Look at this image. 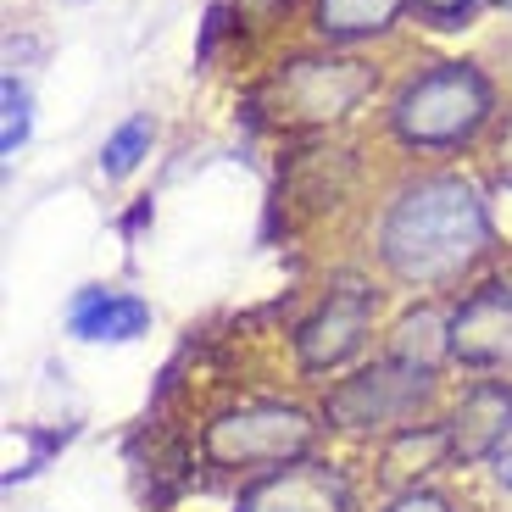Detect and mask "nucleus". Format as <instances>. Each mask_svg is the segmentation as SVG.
I'll return each mask as SVG.
<instances>
[{
	"mask_svg": "<svg viewBox=\"0 0 512 512\" xmlns=\"http://www.w3.org/2000/svg\"><path fill=\"white\" fill-rule=\"evenodd\" d=\"M384 357L423 368V373H440L451 362V312L440 301H423V307L401 312L390 340H384Z\"/></svg>",
	"mask_w": 512,
	"mask_h": 512,
	"instance_id": "nucleus-12",
	"label": "nucleus"
},
{
	"mask_svg": "<svg viewBox=\"0 0 512 512\" xmlns=\"http://www.w3.org/2000/svg\"><path fill=\"white\" fill-rule=\"evenodd\" d=\"M412 12V0H312V34L323 45H362V39H384Z\"/></svg>",
	"mask_w": 512,
	"mask_h": 512,
	"instance_id": "nucleus-11",
	"label": "nucleus"
},
{
	"mask_svg": "<svg viewBox=\"0 0 512 512\" xmlns=\"http://www.w3.org/2000/svg\"><path fill=\"white\" fill-rule=\"evenodd\" d=\"M451 362L474 373L512 368V284H479L451 307Z\"/></svg>",
	"mask_w": 512,
	"mask_h": 512,
	"instance_id": "nucleus-9",
	"label": "nucleus"
},
{
	"mask_svg": "<svg viewBox=\"0 0 512 512\" xmlns=\"http://www.w3.org/2000/svg\"><path fill=\"white\" fill-rule=\"evenodd\" d=\"M323 435L318 407L301 401H234L201 423V462L212 474H240L256 479L268 468L312 457Z\"/></svg>",
	"mask_w": 512,
	"mask_h": 512,
	"instance_id": "nucleus-3",
	"label": "nucleus"
},
{
	"mask_svg": "<svg viewBox=\"0 0 512 512\" xmlns=\"http://www.w3.org/2000/svg\"><path fill=\"white\" fill-rule=\"evenodd\" d=\"M496 6H501V12H512V0H496Z\"/></svg>",
	"mask_w": 512,
	"mask_h": 512,
	"instance_id": "nucleus-21",
	"label": "nucleus"
},
{
	"mask_svg": "<svg viewBox=\"0 0 512 512\" xmlns=\"http://www.w3.org/2000/svg\"><path fill=\"white\" fill-rule=\"evenodd\" d=\"M67 440H73V423H67V429H28V446H34V451H28L12 474H6V485H23V479H34L39 468H45V462H51L56 451L67 446Z\"/></svg>",
	"mask_w": 512,
	"mask_h": 512,
	"instance_id": "nucleus-15",
	"label": "nucleus"
},
{
	"mask_svg": "<svg viewBox=\"0 0 512 512\" xmlns=\"http://www.w3.org/2000/svg\"><path fill=\"white\" fill-rule=\"evenodd\" d=\"M151 329V301L134 290H106V284H84L67 307V334L84 346H128Z\"/></svg>",
	"mask_w": 512,
	"mask_h": 512,
	"instance_id": "nucleus-10",
	"label": "nucleus"
},
{
	"mask_svg": "<svg viewBox=\"0 0 512 512\" xmlns=\"http://www.w3.org/2000/svg\"><path fill=\"white\" fill-rule=\"evenodd\" d=\"M446 440H451V468H474L490 462L512 440V379L485 373L451 401L446 412Z\"/></svg>",
	"mask_w": 512,
	"mask_h": 512,
	"instance_id": "nucleus-8",
	"label": "nucleus"
},
{
	"mask_svg": "<svg viewBox=\"0 0 512 512\" xmlns=\"http://www.w3.org/2000/svg\"><path fill=\"white\" fill-rule=\"evenodd\" d=\"M479 0H412V12L423 17L429 28H462L468 17H474Z\"/></svg>",
	"mask_w": 512,
	"mask_h": 512,
	"instance_id": "nucleus-17",
	"label": "nucleus"
},
{
	"mask_svg": "<svg viewBox=\"0 0 512 512\" xmlns=\"http://www.w3.org/2000/svg\"><path fill=\"white\" fill-rule=\"evenodd\" d=\"M151 145H156V117L151 112H134V117H123V123L106 134V145H101V173L106 179H128V173H140V162L151 156Z\"/></svg>",
	"mask_w": 512,
	"mask_h": 512,
	"instance_id": "nucleus-13",
	"label": "nucleus"
},
{
	"mask_svg": "<svg viewBox=\"0 0 512 512\" xmlns=\"http://www.w3.org/2000/svg\"><path fill=\"white\" fill-rule=\"evenodd\" d=\"M440 401V373L407 368L396 357H373L368 368L334 379L318 401L323 429L334 435H362V440H390L412 423H429Z\"/></svg>",
	"mask_w": 512,
	"mask_h": 512,
	"instance_id": "nucleus-4",
	"label": "nucleus"
},
{
	"mask_svg": "<svg viewBox=\"0 0 512 512\" xmlns=\"http://www.w3.org/2000/svg\"><path fill=\"white\" fill-rule=\"evenodd\" d=\"M34 134V90L17 73L0 78V156H17Z\"/></svg>",
	"mask_w": 512,
	"mask_h": 512,
	"instance_id": "nucleus-14",
	"label": "nucleus"
},
{
	"mask_svg": "<svg viewBox=\"0 0 512 512\" xmlns=\"http://www.w3.org/2000/svg\"><path fill=\"white\" fill-rule=\"evenodd\" d=\"M496 245L490 206L474 179L462 173H418L407 179L390 206L379 212V268L396 284L423 295H446L479 273V262Z\"/></svg>",
	"mask_w": 512,
	"mask_h": 512,
	"instance_id": "nucleus-1",
	"label": "nucleus"
},
{
	"mask_svg": "<svg viewBox=\"0 0 512 512\" xmlns=\"http://www.w3.org/2000/svg\"><path fill=\"white\" fill-rule=\"evenodd\" d=\"M373 323H379V290L373 279L357 273H340V279L323 284V295L312 301V312L290 329V351L301 373H340L346 362H357L373 340Z\"/></svg>",
	"mask_w": 512,
	"mask_h": 512,
	"instance_id": "nucleus-6",
	"label": "nucleus"
},
{
	"mask_svg": "<svg viewBox=\"0 0 512 512\" xmlns=\"http://www.w3.org/2000/svg\"><path fill=\"white\" fill-rule=\"evenodd\" d=\"M496 117V84L479 62H429L390 101V134L407 151L446 156L474 145Z\"/></svg>",
	"mask_w": 512,
	"mask_h": 512,
	"instance_id": "nucleus-2",
	"label": "nucleus"
},
{
	"mask_svg": "<svg viewBox=\"0 0 512 512\" xmlns=\"http://www.w3.org/2000/svg\"><path fill=\"white\" fill-rule=\"evenodd\" d=\"M379 90V67L362 56H290L262 84V112L279 128H329Z\"/></svg>",
	"mask_w": 512,
	"mask_h": 512,
	"instance_id": "nucleus-5",
	"label": "nucleus"
},
{
	"mask_svg": "<svg viewBox=\"0 0 512 512\" xmlns=\"http://www.w3.org/2000/svg\"><path fill=\"white\" fill-rule=\"evenodd\" d=\"M234 512H357L351 474L329 457H301L240 485Z\"/></svg>",
	"mask_w": 512,
	"mask_h": 512,
	"instance_id": "nucleus-7",
	"label": "nucleus"
},
{
	"mask_svg": "<svg viewBox=\"0 0 512 512\" xmlns=\"http://www.w3.org/2000/svg\"><path fill=\"white\" fill-rule=\"evenodd\" d=\"M379 512H457V501L435 485H407V490H390Z\"/></svg>",
	"mask_w": 512,
	"mask_h": 512,
	"instance_id": "nucleus-16",
	"label": "nucleus"
},
{
	"mask_svg": "<svg viewBox=\"0 0 512 512\" xmlns=\"http://www.w3.org/2000/svg\"><path fill=\"white\" fill-rule=\"evenodd\" d=\"M507 373H512V368H507Z\"/></svg>",
	"mask_w": 512,
	"mask_h": 512,
	"instance_id": "nucleus-22",
	"label": "nucleus"
},
{
	"mask_svg": "<svg viewBox=\"0 0 512 512\" xmlns=\"http://www.w3.org/2000/svg\"><path fill=\"white\" fill-rule=\"evenodd\" d=\"M501 179L512 184V123H507V134H501Z\"/></svg>",
	"mask_w": 512,
	"mask_h": 512,
	"instance_id": "nucleus-20",
	"label": "nucleus"
},
{
	"mask_svg": "<svg viewBox=\"0 0 512 512\" xmlns=\"http://www.w3.org/2000/svg\"><path fill=\"white\" fill-rule=\"evenodd\" d=\"M490 479H496V485H501V490H507V496H512V440H507V446L496 451V457H490Z\"/></svg>",
	"mask_w": 512,
	"mask_h": 512,
	"instance_id": "nucleus-18",
	"label": "nucleus"
},
{
	"mask_svg": "<svg viewBox=\"0 0 512 512\" xmlns=\"http://www.w3.org/2000/svg\"><path fill=\"white\" fill-rule=\"evenodd\" d=\"M145 223H151V201H140L134 212H128V218H123V234H140Z\"/></svg>",
	"mask_w": 512,
	"mask_h": 512,
	"instance_id": "nucleus-19",
	"label": "nucleus"
}]
</instances>
